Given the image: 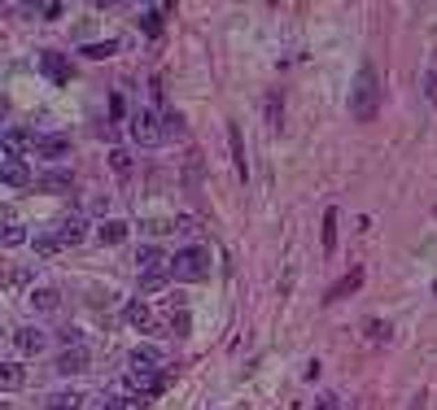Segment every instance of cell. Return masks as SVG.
<instances>
[{"label":"cell","mask_w":437,"mask_h":410,"mask_svg":"<svg viewBox=\"0 0 437 410\" xmlns=\"http://www.w3.org/2000/svg\"><path fill=\"white\" fill-rule=\"evenodd\" d=\"M376 109H381V74H376L371 61H363L359 74H354V84H350V118L354 123H371Z\"/></svg>","instance_id":"cell-1"},{"label":"cell","mask_w":437,"mask_h":410,"mask_svg":"<svg viewBox=\"0 0 437 410\" xmlns=\"http://www.w3.org/2000/svg\"><path fill=\"white\" fill-rule=\"evenodd\" d=\"M171 271H175V280H184V284L210 280V249L206 244H184V249H175Z\"/></svg>","instance_id":"cell-2"},{"label":"cell","mask_w":437,"mask_h":410,"mask_svg":"<svg viewBox=\"0 0 437 410\" xmlns=\"http://www.w3.org/2000/svg\"><path fill=\"white\" fill-rule=\"evenodd\" d=\"M136 271H140V288L144 292H153V288H162L171 280V258L162 253V249H153V244H144V249L136 253Z\"/></svg>","instance_id":"cell-3"},{"label":"cell","mask_w":437,"mask_h":410,"mask_svg":"<svg viewBox=\"0 0 437 410\" xmlns=\"http://www.w3.org/2000/svg\"><path fill=\"white\" fill-rule=\"evenodd\" d=\"M127 136H132V144H140V149H158V144L167 140V127H162V118L153 109H136L132 118H127Z\"/></svg>","instance_id":"cell-4"},{"label":"cell","mask_w":437,"mask_h":410,"mask_svg":"<svg viewBox=\"0 0 437 410\" xmlns=\"http://www.w3.org/2000/svg\"><path fill=\"white\" fill-rule=\"evenodd\" d=\"M53 232L61 236V244H66V249H75V244L88 240V219H84V214H61Z\"/></svg>","instance_id":"cell-5"},{"label":"cell","mask_w":437,"mask_h":410,"mask_svg":"<svg viewBox=\"0 0 437 410\" xmlns=\"http://www.w3.org/2000/svg\"><path fill=\"white\" fill-rule=\"evenodd\" d=\"M13 349L22 358H36V354L48 349V332H40V327H18V332H13Z\"/></svg>","instance_id":"cell-6"},{"label":"cell","mask_w":437,"mask_h":410,"mask_svg":"<svg viewBox=\"0 0 437 410\" xmlns=\"http://www.w3.org/2000/svg\"><path fill=\"white\" fill-rule=\"evenodd\" d=\"M57 375H79V371H88V349L84 345H66L57 354V363H53Z\"/></svg>","instance_id":"cell-7"},{"label":"cell","mask_w":437,"mask_h":410,"mask_svg":"<svg viewBox=\"0 0 437 410\" xmlns=\"http://www.w3.org/2000/svg\"><path fill=\"white\" fill-rule=\"evenodd\" d=\"M26 306L36 310V315H57V310H61V292L48 288V284H40V288L26 292Z\"/></svg>","instance_id":"cell-8"},{"label":"cell","mask_w":437,"mask_h":410,"mask_svg":"<svg viewBox=\"0 0 437 410\" xmlns=\"http://www.w3.org/2000/svg\"><path fill=\"white\" fill-rule=\"evenodd\" d=\"M70 153V136H40L36 140V157L40 161H61Z\"/></svg>","instance_id":"cell-9"},{"label":"cell","mask_w":437,"mask_h":410,"mask_svg":"<svg viewBox=\"0 0 437 410\" xmlns=\"http://www.w3.org/2000/svg\"><path fill=\"white\" fill-rule=\"evenodd\" d=\"M127 371H162V349L136 345L132 354H127Z\"/></svg>","instance_id":"cell-10"},{"label":"cell","mask_w":437,"mask_h":410,"mask_svg":"<svg viewBox=\"0 0 437 410\" xmlns=\"http://www.w3.org/2000/svg\"><path fill=\"white\" fill-rule=\"evenodd\" d=\"M40 70L53 84H70V57H61V53H40Z\"/></svg>","instance_id":"cell-11"},{"label":"cell","mask_w":437,"mask_h":410,"mask_svg":"<svg viewBox=\"0 0 437 410\" xmlns=\"http://www.w3.org/2000/svg\"><path fill=\"white\" fill-rule=\"evenodd\" d=\"M0 179H5L9 188H26V184H31V171H26V161H22V157L5 153V166H0Z\"/></svg>","instance_id":"cell-12"},{"label":"cell","mask_w":437,"mask_h":410,"mask_svg":"<svg viewBox=\"0 0 437 410\" xmlns=\"http://www.w3.org/2000/svg\"><path fill=\"white\" fill-rule=\"evenodd\" d=\"M127 232H132V227H127L123 219H101V223H96V240H101V244H123Z\"/></svg>","instance_id":"cell-13"},{"label":"cell","mask_w":437,"mask_h":410,"mask_svg":"<svg viewBox=\"0 0 437 410\" xmlns=\"http://www.w3.org/2000/svg\"><path fill=\"white\" fill-rule=\"evenodd\" d=\"M359 284H363V267H354L350 275H342V280H337V284H332L328 292H323V301H328V306H332V301H342L346 292H354Z\"/></svg>","instance_id":"cell-14"},{"label":"cell","mask_w":437,"mask_h":410,"mask_svg":"<svg viewBox=\"0 0 437 410\" xmlns=\"http://www.w3.org/2000/svg\"><path fill=\"white\" fill-rule=\"evenodd\" d=\"M36 140H40V136H31V131H22V127H9V131H5V153H13V157H18L22 149L36 153Z\"/></svg>","instance_id":"cell-15"},{"label":"cell","mask_w":437,"mask_h":410,"mask_svg":"<svg viewBox=\"0 0 437 410\" xmlns=\"http://www.w3.org/2000/svg\"><path fill=\"white\" fill-rule=\"evenodd\" d=\"M228 144H232V161H236V179H250V161H245V140H240V127H228Z\"/></svg>","instance_id":"cell-16"},{"label":"cell","mask_w":437,"mask_h":410,"mask_svg":"<svg viewBox=\"0 0 437 410\" xmlns=\"http://www.w3.org/2000/svg\"><path fill=\"white\" fill-rule=\"evenodd\" d=\"M70 171H44L40 179H36V188H44V192H70Z\"/></svg>","instance_id":"cell-17"},{"label":"cell","mask_w":437,"mask_h":410,"mask_svg":"<svg viewBox=\"0 0 437 410\" xmlns=\"http://www.w3.org/2000/svg\"><path fill=\"white\" fill-rule=\"evenodd\" d=\"M31 249H36L40 258H53V253L66 249V244H61V236H57V232H36V236H31Z\"/></svg>","instance_id":"cell-18"},{"label":"cell","mask_w":437,"mask_h":410,"mask_svg":"<svg viewBox=\"0 0 437 410\" xmlns=\"http://www.w3.org/2000/svg\"><path fill=\"white\" fill-rule=\"evenodd\" d=\"M44 406L48 410H79V406H84V397H79L75 388H57V393H48V397H44Z\"/></svg>","instance_id":"cell-19"},{"label":"cell","mask_w":437,"mask_h":410,"mask_svg":"<svg viewBox=\"0 0 437 410\" xmlns=\"http://www.w3.org/2000/svg\"><path fill=\"white\" fill-rule=\"evenodd\" d=\"M114 53H118V40H101V44H84L79 48V57H88V61H105Z\"/></svg>","instance_id":"cell-20"},{"label":"cell","mask_w":437,"mask_h":410,"mask_svg":"<svg viewBox=\"0 0 437 410\" xmlns=\"http://www.w3.org/2000/svg\"><path fill=\"white\" fill-rule=\"evenodd\" d=\"M127 323L140 327V332H144V327H153V310H149V301H132V306H127Z\"/></svg>","instance_id":"cell-21"},{"label":"cell","mask_w":437,"mask_h":410,"mask_svg":"<svg viewBox=\"0 0 437 410\" xmlns=\"http://www.w3.org/2000/svg\"><path fill=\"white\" fill-rule=\"evenodd\" d=\"M280 123H284V96H280V92H271V96H267V127H271V131H280Z\"/></svg>","instance_id":"cell-22"},{"label":"cell","mask_w":437,"mask_h":410,"mask_svg":"<svg viewBox=\"0 0 437 410\" xmlns=\"http://www.w3.org/2000/svg\"><path fill=\"white\" fill-rule=\"evenodd\" d=\"M162 127H167V136H175V140H180L184 131H188V127H184V113H180V109H162Z\"/></svg>","instance_id":"cell-23"},{"label":"cell","mask_w":437,"mask_h":410,"mask_svg":"<svg viewBox=\"0 0 437 410\" xmlns=\"http://www.w3.org/2000/svg\"><path fill=\"white\" fill-rule=\"evenodd\" d=\"M337 249V210H323V253Z\"/></svg>","instance_id":"cell-24"},{"label":"cell","mask_w":437,"mask_h":410,"mask_svg":"<svg viewBox=\"0 0 437 410\" xmlns=\"http://www.w3.org/2000/svg\"><path fill=\"white\" fill-rule=\"evenodd\" d=\"M0 240H5V249H13V244H22V240H26V227H22V223H13V214H9L5 236H0Z\"/></svg>","instance_id":"cell-25"},{"label":"cell","mask_w":437,"mask_h":410,"mask_svg":"<svg viewBox=\"0 0 437 410\" xmlns=\"http://www.w3.org/2000/svg\"><path fill=\"white\" fill-rule=\"evenodd\" d=\"M0 384H5V388H18V384H22V367H18V363H5V367H0Z\"/></svg>","instance_id":"cell-26"},{"label":"cell","mask_w":437,"mask_h":410,"mask_svg":"<svg viewBox=\"0 0 437 410\" xmlns=\"http://www.w3.org/2000/svg\"><path fill=\"white\" fill-rule=\"evenodd\" d=\"M109 166H114V175H132V153L114 149V153H109Z\"/></svg>","instance_id":"cell-27"},{"label":"cell","mask_w":437,"mask_h":410,"mask_svg":"<svg viewBox=\"0 0 437 410\" xmlns=\"http://www.w3.org/2000/svg\"><path fill=\"white\" fill-rule=\"evenodd\" d=\"M162 13H167V5H158V9H149V13H140V22H144V31H149V36H158V31H162Z\"/></svg>","instance_id":"cell-28"},{"label":"cell","mask_w":437,"mask_h":410,"mask_svg":"<svg viewBox=\"0 0 437 410\" xmlns=\"http://www.w3.org/2000/svg\"><path fill=\"white\" fill-rule=\"evenodd\" d=\"M92 410H123V397H114V393H96Z\"/></svg>","instance_id":"cell-29"},{"label":"cell","mask_w":437,"mask_h":410,"mask_svg":"<svg viewBox=\"0 0 437 410\" xmlns=\"http://www.w3.org/2000/svg\"><path fill=\"white\" fill-rule=\"evenodd\" d=\"M367 336H371V340H390V323L371 319V323H367Z\"/></svg>","instance_id":"cell-30"},{"label":"cell","mask_w":437,"mask_h":410,"mask_svg":"<svg viewBox=\"0 0 437 410\" xmlns=\"http://www.w3.org/2000/svg\"><path fill=\"white\" fill-rule=\"evenodd\" d=\"M420 84H424V96L437 105V74H433V70H424V79H420Z\"/></svg>","instance_id":"cell-31"},{"label":"cell","mask_w":437,"mask_h":410,"mask_svg":"<svg viewBox=\"0 0 437 410\" xmlns=\"http://www.w3.org/2000/svg\"><path fill=\"white\" fill-rule=\"evenodd\" d=\"M123 113H127V105H123V96L114 92V96H109V118H114V123H118V118H123Z\"/></svg>","instance_id":"cell-32"},{"label":"cell","mask_w":437,"mask_h":410,"mask_svg":"<svg viewBox=\"0 0 437 410\" xmlns=\"http://www.w3.org/2000/svg\"><path fill=\"white\" fill-rule=\"evenodd\" d=\"M40 13H44V18H61V13H66V9H61L57 0H48V5H40Z\"/></svg>","instance_id":"cell-33"},{"label":"cell","mask_w":437,"mask_h":410,"mask_svg":"<svg viewBox=\"0 0 437 410\" xmlns=\"http://www.w3.org/2000/svg\"><path fill=\"white\" fill-rule=\"evenodd\" d=\"M315 410H342V402H337V397H319Z\"/></svg>","instance_id":"cell-34"}]
</instances>
